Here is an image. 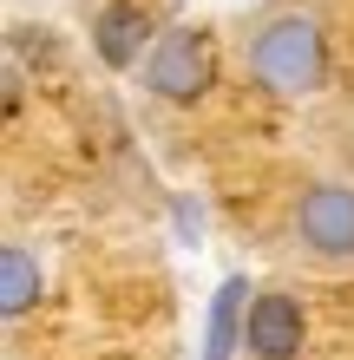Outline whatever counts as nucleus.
Returning a JSON list of instances; mask_svg holds the SVG:
<instances>
[{"mask_svg": "<svg viewBox=\"0 0 354 360\" xmlns=\"http://www.w3.org/2000/svg\"><path fill=\"white\" fill-rule=\"evenodd\" d=\"M296 249L315 262H354V184L322 177L296 197Z\"/></svg>", "mask_w": 354, "mask_h": 360, "instance_id": "3", "label": "nucleus"}, {"mask_svg": "<svg viewBox=\"0 0 354 360\" xmlns=\"http://www.w3.org/2000/svg\"><path fill=\"white\" fill-rule=\"evenodd\" d=\"M249 79L276 98H315L328 86V33L308 7H282L249 33Z\"/></svg>", "mask_w": 354, "mask_h": 360, "instance_id": "1", "label": "nucleus"}, {"mask_svg": "<svg viewBox=\"0 0 354 360\" xmlns=\"http://www.w3.org/2000/svg\"><path fill=\"white\" fill-rule=\"evenodd\" d=\"M33 302H39V256L27 243H7V249H0V314L20 321Z\"/></svg>", "mask_w": 354, "mask_h": 360, "instance_id": "7", "label": "nucleus"}, {"mask_svg": "<svg viewBox=\"0 0 354 360\" xmlns=\"http://www.w3.org/2000/svg\"><path fill=\"white\" fill-rule=\"evenodd\" d=\"M243 275H230L217 295H210V328H203V360H236L243 354V334H249V302H243Z\"/></svg>", "mask_w": 354, "mask_h": 360, "instance_id": "6", "label": "nucleus"}, {"mask_svg": "<svg viewBox=\"0 0 354 360\" xmlns=\"http://www.w3.org/2000/svg\"><path fill=\"white\" fill-rule=\"evenodd\" d=\"M151 46H158V39H151V20H144L138 0H112V7H99V20H92V53L106 59L112 72H132Z\"/></svg>", "mask_w": 354, "mask_h": 360, "instance_id": "5", "label": "nucleus"}, {"mask_svg": "<svg viewBox=\"0 0 354 360\" xmlns=\"http://www.w3.org/2000/svg\"><path fill=\"white\" fill-rule=\"evenodd\" d=\"M302 341H308V314L289 288L249 295V334H243L249 360H302Z\"/></svg>", "mask_w": 354, "mask_h": 360, "instance_id": "4", "label": "nucleus"}, {"mask_svg": "<svg viewBox=\"0 0 354 360\" xmlns=\"http://www.w3.org/2000/svg\"><path fill=\"white\" fill-rule=\"evenodd\" d=\"M144 92L151 98H171V105H191L217 86V39L203 33V27H171V33H158V46L144 53Z\"/></svg>", "mask_w": 354, "mask_h": 360, "instance_id": "2", "label": "nucleus"}]
</instances>
